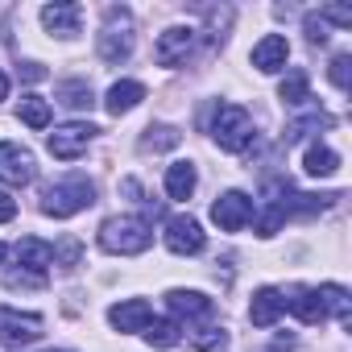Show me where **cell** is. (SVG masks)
<instances>
[{
    "label": "cell",
    "mask_w": 352,
    "mask_h": 352,
    "mask_svg": "<svg viewBox=\"0 0 352 352\" xmlns=\"http://www.w3.org/2000/svg\"><path fill=\"white\" fill-rule=\"evenodd\" d=\"M17 216V199H9V195H0V224H9Z\"/></svg>",
    "instance_id": "d6a6232c"
},
{
    "label": "cell",
    "mask_w": 352,
    "mask_h": 352,
    "mask_svg": "<svg viewBox=\"0 0 352 352\" xmlns=\"http://www.w3.org/2000/svg\"><path fill=\"white\" fill-rule=\"evenodd\" d=\"M149 319H153V311H149L145 298H124V302L108 307V323H112L116 331H145Z\"/></svg>",
    "instance_id": "30bf717a"
},
{
    "label": "cell",
    "mask_w": 352,
    "mask_h": 352,
    "mask_svg": "<svg viewBox=\"0 0 352 352\" xmlns=\"http://www.w3.org/2000/svg\"><path fill=\"white\" fill-rule=\"evenodd\" d=\"M79 17H83V9L71 5V0H63V5H46V9H42V25H46L50 34H63V38L79 34Z\"/></svg>",
    "instance_id": "5bb4252c"
},
{
    "label": "cell",
    "mask_w": 352,
    "mask_h": 352,
    "mask_svg": "<svg viewBox=\"0 0 352 352\" xmlns=\"http://www.w3.org/2000/svg\"><path fill=\"white\" fill-rule=\"evenodd\" d=\"M191 344L195 348H220L224 344V331L220 327H199V331H191Z\"/></svg>",
    "instance_id": "f1b7e54d"
},
{
    "label": "cell",
    "mask_w": 352,
    "mask_h": 352,
    "mask_svg": "<svg viewBox=\"0 0 352 352\" xmlns=\"http://www.w3.org/2000/svg\"><path fill=\"white\" fill-rule=\"evenodd\" d=\"M278 100L290 104V108L307 104V71H290V75L282 79V87H278Z\"/></svg>",
    "instance_id": "d4e9b609"
},
{
    "label": "cell",
    "mask_w": 352,
    "mask_h": 352,
    "mask_svg": "<svg viewBox=\"0 0 352 352\" xmlns=\"http://www.w3.org/2000/svg\"><path fill=\"white\" fill-rule=\"evenodd\" d=\"M286 311H290L294 319H302V323H323V319H327V311H323V302H319V290H298L294 298H286Z\"/></svg>",
    "instance_id": "d6986e66"
},
{
    "label": "cell",
    "mask_w": 352,
    "mask_h": 352,
    "mask_svg": "<svg viewBox=\"0 0 352 352\" xmlns=\"http://www.w3.org/2000/svg\"><path fill=\"white\" fill-rule=\"evenodd\" d=\"M58 104H67V108H91V104H96L91 83H87V79H71V83H63V87H58Z\"/></svg>",
    "instance_id": "7402d4cb"
},
{
    "label": "cell",
    "mask_w": 352,
    "mask_h": 352,
    "mask_svg": "<svg viewBox=\"0 0 352 352\" xmlns=\"http://www.w3.org/2000/svg\"><path fill=\"white\" fill-rule=\"evenodd\" d=\"M282 311H286V294L274 290V286H261V290L253 294V302H249L253 327H274V323L282 319Z\"/></svg>",
    "instance_id": "7c38bea8"
},
{
    "label": "cell",
    "mask_w": 352,
    "mask_h": 352,
    "mask_svg": "<svg viewBox=\"0 0 352 352\" xmlns=\"http://www.w3.org/2000/svg\"><path fill=\"white\" fill-rule=\"evenodd\" d=\"M319 21H336V25H352V9L348 5H323Z\"/></svg>",
    "instance_id": "f546056e"
},
{
    "label": "cell",
    "mask_w": 352,
    "mask_h": 352,
    "mask_svg": "<svg viewBox=\"0 0 352 352\" xmlns=\"http://www.w3.org/2000/svg\"><path fill=\"white\" fill-rule=\"evenodd\" d=\"M21 75H25L30 83H38V79H46V71H42L38 63H25V67H21Z\"/></svg>",
    "instance_id": "836d02e7"
},
{
    "label": "cell",
    "mask_w": 352,
    "mask_h": 352,
    "mask_svg": "<svg viewBox=\"0 0 352 352\" xmlns=\"http://www.w3.org/2000/svg\"><path fill=\"white\" fill-rule=\"evenodd\" d=\"M191 42H195V30H191V25H174V30H166V34L157 38V50H153V54H157L162 67H174V63L187 58Z\"/></svg>",
    "instance_id": "4fadbf2b"
},
{
    "label": "cell",
    "mask_w": 352,
    "mask_h": 352,
    "mask_svg": "<svg viewBox=\"0 0 352 352\" xmlns=\"http://www.w3.org/2000/svg\"><path fill=\"white\" fill-rule=\"evenodd\" d=\"M96 204V187L87 179H71V183H54L46 195H42V212L54 216V220H67V216H79L83 208Z\"/></svg>",
    "instance_id": "3957f363"
},
{
    "label": "cell",
    "mask_w": 352,
    "mask_h": 352,
    "mask_svg": "<svg viewBox=\"0 0 352 352\" xmlns=\"http://www.w3.org/2000/svg\"><path fill=\"white\" fill-rule=\"evenodd\" d=\"M212 220L224 228V232H241L249 220H253V199L245 191H224L216 204H212Z\"/></svg>",
    "instance_id": "8992f818"
},
{
    "label": "cell",
    "mask_w": 352,
    "mask_h": 352,
    "mask_svg": "<svg viewBox=\"0 0 352 352\" xmlns=\"http://www.w3.org/2000/svg\"><path fill=\"white\" fill-rule=\"evenodd\" d=\"M34 174H38V166H34L30 149H21L17 141H0V183L5 187H30Z\"/></svg>",
    "instance_id": "5b68a950"
},
{
    "label": "cell",
    "mask_w": 352,
    "mask_h": 352,
    "mask_svg": "<svg viewBox=\"0 0 352 352\" xmlns=\"http://www.w3.org/2000/svg\"><path fill=\"white\" fill-rule=\"evenodd\" d=\"M302 170H307V174H315V179H331V174L340 170V153H336V149H327V145H311V149H307V157H302Z\"/></svg>",
    "instance_id": "ffe728a7"
},
{
    "label": "cell",
    "mask_w": 352,
    "mask_h": 352,
    "mask_svg": "<svg viewBox=\"0 0 352 352\" xmlns=\"http://www.w3.org/2000/svg\"><path fill=\"white\" fill-rule=\"evenodd\" d=\"M9 96V79H5V71H0V100Z\"/></svg>",
    "instance_id": "e575fe53"
},
{
    "label": "cell",
    "mask_w": 352,
    "mask_h": 352,
    "mask_svg": "<svg viewBox=\"0 0 352 352\" xmlns=\"http://www.w3.org/2000/svg\"><path fill=\"white\" fill-rule=\"evenodd\" d=\"M54 261H63V270H75L79 265V241H63L54 249Z\"/></svg>",
    "instance_id": "4dcf8cb0"
},
{
    "label": "cell",
    "mask_w": 352,
    "mask_h": 352,
    "mask_svg": "<svg viewBox=\"0 0 352 352\" xmlns=\"http://www.w3.org/2000/svg\"><path fill=\"white\" fill-rule=\"evenodd\" d=\"M42 336V315H21V311H9L0 307V344H34Z\"/></svg>",
    "instance_id": "ba28073f"
},
{
    "label": "cell",
    "mask_w": 352,
    "mask_h": 352,
    "mask_svg": "<svg viewBox=\"0 0 352 352\" xmlns=\"http://www.w3.org/2000/svg\"><path fill=\"white\" fill-rule=\"evenodd\" d=\"M141 100H145V87H141L137 79H120V83H112V87H108L104 108H108L112 116H124V112H133Z\"/></svg>",
    "instance_id": "9a60e30c"
},
{
    "label": "cell",
    "mask_w": 352,
    "mask_h": 352,
    "mask_svg": "<svg viewBox=\"0 0 352 352\" xmlns=\"http://www.w3.org/2000/svg\"><path fill=\"white\" fill-rule=\"evenodd\" d=\"M46 352H58V348H46Z\"/></svg>",
    "instance_id": "8d00e7d4"
},
{
    "label": "cell",
    "mask_w": 352,
    "mask_h": 352,
    "mask_svg": "<svg viewBox=\"0 0 352 352\" xmlns=\"http://www.w3.org/2000/svg\"><path fill=\"white\" fill-rule=\"evenodd\" d=\"M166 249L179 253V257L199 253V249H204V228H199V220H191V216H174V220H166Z\"/></svg>",
    "instance_id": "9c48e42d"
},
{
    "label": "cell",
    "mask_w": 352,
    "mask_h": 352,
    "mask_svg": "<svg viewBox=\"0 0 352 352\" xmlns=\"http://www.w3.org/2000/svg\"><path fill=\"white\" fill-rule=\"evenodd\" d=\"M17 261H21L30 274H42V270L54 261V245L42 241V236H25V241H17Z\"/></svg>",
    "instance_id": "e0dca14e"
},
{
    "label": "cell",
    "mask_w": 352,
    "mask_h": 352,
    "mask_svg": "<svg viewBox=\"0 0 352 352\" xmlns=\"http://www.w3.org/2000/svg\"><path fill=\"white\" fill-rule=\"evenodd\" d=\"M17 116H21L30 129H46V124H50V100H42V96H25L21 108H17Z\"/></svg>",
    "instance_id": "603a6c76"
},
{
    "label": "cell",
    "mask_w": 352,
    "mask_h": 352,
    "mask_svg": "<svg viewBox=\"0 0 352 352\" xmlns=\"http://www.w3.org/2000/svg\"><path fill=\"white\" fill-rule=\"evenodd\" d=\"M195 183H199V174H195L191 162H174V166L166 170V195H170V199H191Z\"/></svg>",
    "instance_id": "ac0fdd59"
},
{
    "label": "cell",
    "mask_w": 352,
    "mask_h": 352,
    "mask_svg": "<svg viewBox=\"0 0 352 352\" xmlns=\"http://www.w3.org/2000/svg\"><path fill=\"white\" fill-rule=\"evenodd\" d=\"M212 137H216L220 149L245 153L253 145V137H257V124H253V116L241 104H220L216 108V120H212Z\"/></svg>",
    "instance_id": "7a4b0ae2"
},
{
    "label": "cell",
    "mask_w": 352,
    "mask_h": 352,
    "mask_svg": "<svg viewBox=\"0 0 352 352\" xmlns=\"http://www.w3.org/2000/svg\"><path fill=\"white\" fill-rule=\"evenodd\" d=\"M286 58H290V46H286L282 34H265V38L253 46V67H257L261 75H278V71L286 67Z\"/></svg>",
    "instance_id": "8fae6325"
},
{
    "label": "cell",
    "mask_w": 352,
    "mask_h": 352,
    "mask_svg": "<svg viewBox=\"0 0 352 352\" xmlns=\"http://www.w3.org/2000/svg\"><path fill=\"white\" fill-rule=\"evenodd\" d=\"M307 42L311 46H323L327 42V25L319 21V13H307Z\"/></svg>",
    "instance_id": "1f68e13d"
},
{
    "label": "cell",
    "mask_w": 352,
    "mask_h": 352,
    "mask_svg": "<svg viewBox=\"0 0 352 352\" xmlns=\"http://www.w3.org/2000/svg\"><path fill=\"white\" fill-rule=\"evenodd\" d=\"M166 307L179 315V319H204L212 311V298H204L199 290H170L166 294Z\"/></svg>",
    "instance_id": "2e32d148"
},
{
    "label": "cell",
    "mask_w": 352,
    "mask_h": 352,
    "mask_svg": "<svg viewBox=\"0 0 352 352\" xmlns=\"http://www.w3.org/2000/svg\"><path fill=\"white\" fill-rule=\"evenodd\" d=\"M327 75H331V83H336L340 91H348V87H352V54H336Z\"/></svg>",
    "instance_id": "4316f807"
},
{
    "label": "cell",
    "mask_w": 352,
    "mask_h": 352,
    "mask_svg": "<svg viewBox=\"0 0 352 352\" xmlns=\"http://www.w3.org/2000/svg\"><path fill=\"white\" fill-rule=\"evenodd\" d=\"M96 133H100L96 124H79V120H71V124H63V129L50 133V153L63 157V162H71V157L87 153V145H91Z\"/></svg>",
    "instance_id": "52a82bcc"
},
{
    "label": "cell",
    "mask_w": 352,
    "mask_h": 352,
    "mask_svg": "<svg viewBox=\"0 0 352 352\" xmlns=\"http://www.w3.org/2000/svg\"><path fill=\"white\" fill-rule=\"evenodd\" d=\"M174 145H179V133L170 124H149L141 137V149H174Z\"/></svg>",
    "instance_id": "484cf974"
},
{
    "label": "cell",
    "mask_w": 352,
    "mask_h": 352,
    "mask_svg": "<svg viewBox=\"0 0 352 352\" xmlns=\"http://www.w3.org/2000/svg\"><path fill=\"white\" fill-rule=\"evenodd\" d=\"M42 282H46L42 274H25V270H9V274H5V286H9V290H38Z\"/></svg>",
    "instance_id": "83f0119b"
},
{
    "label": "cell",
    "mask_w": 352,
    "mask_h": 352,
    "mask_svg": "<svg viewBox=\"0 0 352 352\" xmlns=\"http://www.w3.org/2000/svg\"><path fill=\"white\" fill-rule=\"evenodd\" d=\"M319 302H323L327 315H336L340 323H348V290H344V286H336V282L319 286Z\"/></svg>",
    "instance_id": "cb8c5ba5"
},
{
    "label": "cell",
    "mask_w": 352,
    "mask_h": 352,
    "mask_svg": "<svg viewBox=\"0 0 352 352\" xmlns=\"http://www.w3.org/2000/svg\"><path fill=\"white\" fill-rule=\"evenodd\" d=\"M145 340H149V348H174V344L183 340V327L174 323V319H149Z\"/></svg>",
    "instance_id": "44dd1931"
},
{
    "label": "cell",
    "mask_w": 352,
    "mask_h": 352,
    "mask_svg": "<svg viewBox=\"0 0 352 352\" xmlns=\"http://www.w3.org/2000/svg\"><path fill=\"white\" fill-rule=\"evenodd\" d=\"M0 261H5V245H0Z\"/></svg>",
    "instance_id": "d590c367"
},
{
    "label": "cell",
    "mask_w": 352,
    "mask_h": 352,
    "mask_svg": "<svg viewBox=\"0 0 352 352\" xmlns=\"http://www.w3.org/2000/svg\"><path fill=\"white\" fill-rule=\"evenodd\" d=\"M149 245H153V232L141 216H112L100 224V249L104 253L133 257V253H145Z\"/></svg>",
    "instance_id": "6da1fadb"
},
{
    "label": "cell",
    "mask_w": 352,
    "mask_h": 352,
    "mask_svg": "<svg viewBox=\"0 0 352 352\" xmlns=\"http://www.w3.org/2000/svg\"><path fill=\"white\" fill-rule=\"evenodd\" d=\"M129 54H133V21L124 9H108V25L100 30V58L124 63Z\"/></svg>",
    "instance_id": "277c9868"
}]
</instances>
